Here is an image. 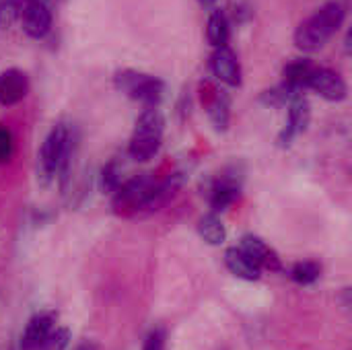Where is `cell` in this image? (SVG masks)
<instances>
[{"label":"cell","mask_w":352,"mask_h":350,"mask_svg":"<svg viewBox=\"0 0 352 350\" xmlns=\"http://www.w3.org/2000/svg\"><path fill=\"white\" fill-rule=\"evenodd\" d=\"M74 132L68 124L58 122L41 142L37 155V177L43 186H47L56 175H60L62 184H66L68 169L74 157Z\"/></svg>","instance_id":"cell-1"},{"label":"cell","mask_w":352,"mask_h":350,"mask_svg":"<svg viewBox=\"0 0 352 350\" xmlns=\"http://www.w3.org/2000/svg\"><path fill=\"white\" fill-rule=\"evenodd\" d=\"M346 19L344 6L340 2H326L307 21H303L295 31V45L301 52L322 50L342 27Z\"/></svg>","instance_id":"cell-2"},{"label":"cell","mask_w":352,"mask_h":350,"mask_svg":"<svg viewBox=\"0 0 352 350\" xmlns=\"http://www.w3.org/2000/svg\"><path fill=\"white\" fill-rule=\"evenodd\" d=\"M163 128H165V118L159 111V107H144V111L138 116L130 144H128V155L134 161H151L163 140Z\"/></svg>","instance_id":"cell-3"},{"label":"cell","mask_w":352,"mask_h":350,"mask_svg":"<svg viewBox=\"0 0 352 350\" xmlns=\"http://www.w3.org/2000/svg\"><path fill=\"white\" fill-rule=\"evenodd\" d=\"M116 89L126 97L140 101L144 107H159L165 95V83L153 74L138 72V70H120L113 78Z\"/></svg>","instance_id":"cell-4"},{"label":"cell","mask_w":352,"mask_h":350,"mask_svg":"<svg viewBox=\"0 0 352 350\" xmlns=\"http://www.w3.org/2000/svg\"><path fill=\"white\" fill-rule=\"evenodd\" d=\"M157 179L151 173H140L128 182H122V186L111 194L113 196V208L120 215H138L142 212Z\"/></svg>","instance_id":"cell-5"},{"label":"cell","mask_w":352,"mask_h":350,"mask_svg":"<svg viewBox=\"0 0 352 350\" xmlns=\"http://www.w3.org/2000/svg\"><path fill=\"white\" fill-rule=\"evenodd\" d=\"M307 89L316 91L318 95H322L326 101L332 103L344 101L349 95V87L344 78L332 68H314L307 80Z\"/></svg>","instance_id":"cell-6"},{"label":"cell","mask_w":352,"mask_h":350,"mask_svg":"<svg viewBox=\"0 0 352 350\" xmlns=\"http://www.w3.org/2000/svg\"><path fill=\"white\" fill-rule=\"evenodd\" d=\"M210 72L219 83L227 87H241V64L237 60V54L229 45L214 47L210 56Z\"/></svg>","instance_id":"cell-7"},{"label":"cell","mask_w":352,"mask_h":350,"mask_svg":"<svg viewBox=\"0 0 352 350\" xmlns=\"http://www.w3.org/2000/svg\"><path fill=\"white\" fill-rule=\"evenodd\" d=\"M52 21H54L52 8H50V4H45L41 0H29L21 10L23 31L31 39H43L52 29Z\"/></svg>","instance_id":"cell-8"},{"label":"cell","mask_w":352,"mask_h":350,"mask_svg":"<svg viewBox=\"0 0 352 350\" xmlns=\"http://www.w3.org/2000/svg\"><path fill=\"white\" fill-rule=\"evenodd\" d=\"M309 120H311V107L303 95H297L289 103V118H287V124L278 136L280 146H289L299 134H303L309 126Z\"/></svg>","instance_id":"cell-9"},{"label":"cell","mask_w":352,"mask_h":350,"mask_svg":"<svg viewBox=\"0 0 352 350\" xmlns=\"http://www.w3.org/2000/svg\"><path fill=\"white\" fill-rule=\"evenodd\" d=\"M239 248L252 258V262L260 270H270V272H280L283 270V264H280L278 254L264 239H260L256 235H243Z\"/></svg>","instance_id":"cell-10"},{"label":"cell","mask_w":352,"mask_h":350,"mask_svg":"<svg viewBox=\"0 0 352 350\" xmlns=\"http://www.w3.org/2000/svg\"><path fill=\"white\" fill-rule=\"evenodd\" d=\"M29 93V78L19 68H8L0 72V105L10 107L21 103Z\"/></svg>","instance_id":"cell-11"},{"label":"cell","mask_w":352,"mask_h":350,"mask_svg":"<svg viewBox=\"0 0 352 350\" xmlns=\"http://www.w3.org/2000/svg\"><path fill=\"white\" fill-rule=\"evenodd\" d=\"M239 179L235 173H225L217 177L210 188H208V202L212 206V212H223L227 210L237 198H239Z\"/></svg>","instance_id":"cell-12"},{"label":"cell","mask_w":352,"mask_h":350,"mask_svg":"<svg viewBox=\"0 0 352 350\" xmlns=\"http://www.w3.org/2000/svg\"><path fill=\"white\" fill-rule=\"evenodd\" d=\"M56 328V316L52 311L37 314L29 320L21 336V350H37Z\"/></svg>","instance_id":"cell-13"},{"label":"cell","mask_w":352,"mask_h":350,"mask_svg":"<svg viewBox=\"0 0 352 350\" xmlns=\"http://www.w3.org/2000/svg\"><path fill=\"white\" fill-rule=\"evenodd\" d=\"M206 89H208V93L206 95L202 93V99H204L208 118H210L212 126L219 132H223V130H227L229 120H231V99L223 89H217V87H210V85Z\"/></svg>","instance_id":"cell-14"},{"label":"cell","mask_w":352,"mask_h":350,"mask_svg":"<svg viewBox=\"0 0 352 350\" xmlns=\"http://www.w3.org/2000/svg\"><path fill=\"white\" fill-rule=\"evenodd\" d=\"M225 264L231 274L243 281H258L260 278V268L252 262V258L241 250V248H231L225 254Z\"/></svg>","instance_id":"cell-15"},{"label":"cell","mask_w":352,"mask_h":350,"mask_svg":"<svg viewBox=\"0 0 352 350\" xmlns=\"http://www.w3.org/2000/svg\"><path fill=\"white\" fill-rule=\"evenodd\" d=\"M311 70H314V64L309 60H303V58L291 60L283 70V85L301 93V89H307V80H309Z\"/></svg>","instance_id":"cell-16"},{"label":"cell","mask_w":352,"mask_h":350,"mask_svg":"<svg viewBox=\"0 0 352 350\" xmlns=\"http://www.w3.org/2000/svg\"><path fill=\"white\" fill-rule=\"evenodd\" d=\"M231 35V27H229V19L221 8H212L208 14V23H206V37L208 43L212 47H223L227 45Z\"/></svg>","instance_id":"cell-17"},{"label":"cell","mask_w":352,"mask_h":350,"mask_svg":"<svg viewBox=\"0 0 352 350\" xmlns=\"http://www.w3.org/2000/svg\"><path fill=\"white\" fill-rule=\"evenodd\" d=\"M198 233L210 245H221L227 239V229H225L223 221L217 217V212H208V215L200 217V221H198Z\"/></svg>","instance_id":"cell-18"},{"label":"cell","mask_w":352,"mask_h":350,"mask_svg":"<svg viewBox=\"0 0 352 350\" xmlns=\"http://www.w3.org/2000/svg\"><path fill=\"white\" fill-rule=\"evenodd\" d=\"M297 95H301V93H297V91H293V89H289L287 85L280 83L278 87L264 91L260 99H262V103L268 105V107H283V105H289Z\"/></svg>","instance_id":"cell-19"},{"label":"cell","mask_w":352,"mask_h":350,"mask_svg":"<svg viewBox=\"0 0 352 350\" xmlns=\"http://www.w3.org/2000/svg\"><path fill=\"white\" fill-rule=\"evenodd\" d=\"M322 274V266L318 262H297L291 270V278L297 285H314Z\"/></svg>","instance_id":"cell-20"},{"label":"cell","mask_w":352,"mask_h":350,"mask_svg":"<svg viewBox=\"0 0 352 350\" xmlns=\"http://www.w3.org/2000/svg\"><path fill=\"white\" fill-rule=\"evenodd\" d=\"M101 190L105 194H113L120 186H122V169L118 165V161H109L103 169H101Z\"/></svg>","instance_id":"cell-21"},{"label":"cell","mask_w":352,"mask_h":350,"mask_svg":"<svg viewBox=\"0 0 352 350\" xmlns=\"http://www.w3.org/2000/svg\"><path fill=\"white\" fill-rule=\"evenodd\" d=\"M68 342H70V332L66 328H54L52 334L37 350H66Z\"/></svg>","instance_id":"cell-22"},{"label":"cell","mask_w":352,"mask_h":350,"mask_svg":"<svg viewBox=\"0 0 352 350\" xmlns=\"http://www.w3.org/2000/svg\"><path fill=\"white\" fill-rule=\"evenodd\" d=\"M14 155V138L12 132L4 126H0V165L8 163Z\"/></svg>","instance_id":"cell-23"},{"label":"cell","mask_w":352,"mask_h":350,"mask_svg":"<svg viewBox=\"0 0 352 350\" xmlns=\"http://www.w3.org/2000/svg\"><path fill=\"white\" fill-rule=\"evenodd\" d=\"M165 349V332L161 328L153 330L146 340H144V349L142 350H163Z\"/></svg>","instance_id":"cell-24"},{"label":"cell","mask_w":352,"mask_h":350,"mask_svg":"<svg viewBox=\"0 0 352 350\" xmlns=\"http://www.w3.org/2000/svg\"><path fill=\"white\" fill-rule=\"evenodd\" d=\"M74 350H101L99 349V344L97 342H93V340H82L80 344H76Z\"/></svg>","instance_id":"cell-25"},{"label":"cell","mask_w":352,"mask_h":350,"mask_svg":"<svg viewBox=\"0 0 352 350\" xmlns=\"http://www.w3.org/2000/svg\"><path fill=\"white\" fill-rule=\"evenodd\" d=\"M214 2H217V0H200V4H202V6H206V8L214 6Z\"/></svg>","instance_id":"cell-26"}]
</instances>
